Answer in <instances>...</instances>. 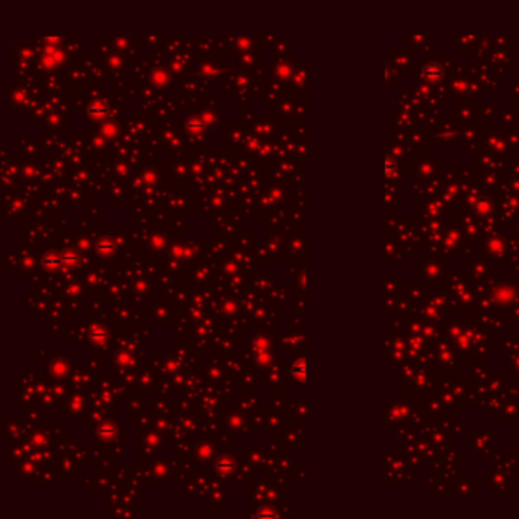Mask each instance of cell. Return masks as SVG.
Listing matches in <instances>:
<instances>
[{
    "mask_svg": "<svg viewBox=\"0 0 519 519\" xmlns=\"http://www.w3.org/2000/svg\"><path fill=\"white\" fill-rule=\"evenodd\" d=\"M442 75H443V69H442V66L437 64V63L428 64V66L423 69V78L428 79V81H431V82L439 81V79L442 78Z\"/></svg>",
    "mask_w": 519,
    "mask_h": 519,
    "instance_id": "6da1fadb",
    "label": "cell"
}]
</instances>
